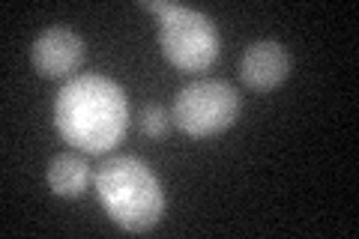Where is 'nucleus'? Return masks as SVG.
Here are the masks:
<instances>
[{
  "label": "nucleus",
  "mask_w": 359,
  "mask_h": 239,
  "mask_svg": "<svg viewBox=\"0 0 359 239\" xmlns=\"http://www.w3.org/2000/svg\"><path fill=\"white\" fill-rule=\"evenodd\" d=\"M54 123L75 150L102 156L123 141L129 105L123 90L105 75H75L54 99Z\"/></svg>",
  "instance_id": "f257e3e1"
},
{
  "label": "nucleus",
  "mask_w": 359,
  "mask_h": 239,
  "mask_svg": "<svg viewBox=\"0 0 359 239\" xmlns=\"http://www.w3.org/2000/svg\"><path fill=\"white\" fill-rule=\"evenodd\" d=\"M96 195L123 231L144 233L162 221L165 191L153 170L135 156H111L93 174Z\"/></svg>",
  "instance_id": "f03ea898"
},
{
  "label": "nucleus",
  "mask_w": 359,
  "mask_h": 239,
  "mask_svg": "<svg viewBox=\"0 0 359 239\" xmlns=\"http://www.w3.org/2000/svg\"><path fill=\"white\" fill-rule=\"evenodd\" d=\"M141 6L162 15L159 48L177 69L204 72L219 57V30L210 15L180 4H162V0H141Z\"/></svg>",
  "instance_id": "7ed1b4c3"
},
{
  "label": "nucleus",
  "mask_w": 359,
  "mask_h": 239,
  "mask_svg": "<svg viewBox=\"0 0 359 239\" xmlns=\"http://www.w3.org/2000/svg\"><path fill=\"white\" fill-rule=\"evenodd\" d=\"M240 117V93L228 81L204 78L186 84L174 99L171 120L192 138H212L228 132Z\"/></svg>",
  "instance_id": "20e7f679"
},
{
  "label": "nucleus",
  "mask_w": 359,
  "mask_h": 239,
  "mask_svg": "<svg viewBox=\"0 0 359 239\" xmlns=\"http://www.w3.org/2000/svg\"><path fill=\"white\" fill-rule=\"evenodd\" d=\"M30 60L42 78H69L84 63V39L63 25L48 27L33 42Z\"/></svg>",
  "instance_id": "39448f33"
},
{
  "label": "nucleus",
  "mask_w": 359,
  "mask_h": 239,
  "mask_svg": "<svg viewBox=\"0 0 359 239\" xmlns=\"http://www.w3.org/2000/svg\"><path fill=\"white\" fill-rule=\"evenodd\" d=\"M290 75V54L282 42L276 39H264V42H252L245 48L243 60H240V78L243 84H249L257 93L276 90L278 84H285Z\"/></svg>",
  "instance_id": "423d86ee"
},
{
  "label": "nucleus",
  "mask_w": 359,
  "mask_h": 239,
  "mask_svg": "<svg viewBox=\"0 0 359 239\" xmlns=\"http://www.w3.org/2000/svg\"><path fill=\"white\" fill-rule=\"evenodd\" d=\"M93 174L78 153H60L48 162V186L57 198H81Z\"/></svg>",
  "instance_id": "0eeeda50"
},
{
  "label": "nucleus",
  "mask_w": 359,
  "mask_h": 239,
  "mask_svg": "<svg viewBox=\"0 0 359 239\" xmlns=\"http://www.w3.org/2000/svg\"><path fill=\"white\" fill-rule=\"evenodd\" d=\"M138 129L141 135H147V138H165L168 129H171V114H168L162 105H144L138 111Z\"/></svg>",
  "instance_id": "6e6552de"
}]
</instances>
